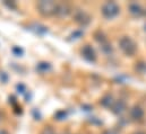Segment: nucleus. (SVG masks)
<instances>
[{
    "mask_svg": "<svg viewBox=\"0 0 146 134\" xmlns=\"http://www.w3.org/2000/svg\"><path fill=\"white\" fill-rule=\"evenodd\" d=\"M82 54H83V56H84L87 61H91V62L95 61V59H96L95 51H94V49H93L92 46H90V45H85V46L82 49Z\"/></svg>",
    "mask_w": 146,
    "mask_h": 134,
    "instance_id": "obj_4",
    "label": "nucleus"
},
{
    "mask_svg": "<svg viewBox=\"0 0 146 134\" xmlns=\"http://www.w3.org/2000/svg\"><path fill=\"white\" fill-rule=\"evenodd\" d=\"M130 115H131V117H133L134 120H142L143 116H144V110H143L139 106H135V107L131 109Z\"/></svg>",
    "mask_w": 146,
    "mask_h": 134,
    "instance_id": "obj_7",
    "label": "nucleus"
},
{
    "mask_svg": "<svg viewBox=\"0 0 146 134\" xmlns=\"http://www.w3.org/2000/svg\"><path fill=\"white\" fill-rule=\"evenodd\" d=\"M37 9L43 16H53V15H57L58 3H56L54 1L42 0L37 2Z\"/></svg>",
    "mask_w": 146,
    "mask_h": 134,
    "instance_id": "obj_1",
    "label": "nucleus"
},
{
    "mask_svg": "<svg viewBox=\"0 0 146 134\" xmlns=\"http://www.w3.org/2000/svg\"><path fill=\"white\" fill-rule=\"evenodd\" d=\"M135 134H146V133H144V132H137V133H135Z\"/></svg>",
    "mask_w": 146,
    "mask_h": 134,
    "instance_id": "obj_14",
    "label": "nucleus"
},
{
    "mask_svg": "<svg viewBox=\"0 0 146 134\" xmlns=\"http://www.w3.org/2000/svg\"><path fill=\"white\" fill-rule=\"evenodd\" d=\"M101 104L104 106V107H107V108H112V106H113V104H114V101H113V98H112V96H106L102 101H101Z\"/></svg>",
    "mask_w": 146,
    "mask_h": 134,
    "instance_id": "obj_10",
    "label": "nucleus"
},
{
    "mask_svg": "<svg viewBox=\"0 0 146 134\" xmlns=\"http://www.w3.org/2000/svg\"><path fill=\"white\" fill-rule=\"evenodd\" d=\"M119 46L121 49V51L126 54V55H134L136 50H137V46H136V43L128 36H123L120 38L119 41Z\"/></svg>",
    "mask_w": 146,
    "mask_h": 134,
    "instance_id": "obj_2",
    "label": "nucleus"
},
{
    "mask_svg": "<svg viewBox=\"0 0 146 134\" xmlns=\"http://www.w3.org/2000/svg\"><path fill=\"white\" fill-rule=\"evenodd\" d=\"M118 14H119V6L115 2L109 1L102 6V15L106 18H108V19L114 18Z\"/></svg>",
    "mask_w": 146,
    "mask_h": 134,
    "instance_id": "obj_3",
    "label": "nucleus"
},
{
    "mask_svg": "<svg viewBox=\"0 0 146 134\" xmlns=\"http://www.w3.org/2000/svg\"><path fill=\"white\" fill-rule=\"evenodd\" d=\"M70 12V7L67 3H60L58 5V10H57V15L60 17H65Z\"/></svg>",
    "mask_w": 146,
    "mask_h": 134,
    "instance_id": "obj_6",
    "label": "nucleus"
},
{
    "mask_svg": "<svg viewBox=\"0 0 146 134\" xmlns=\"http://www.w3.org/2000/svg\"><path fill=\"white\" fill-rule=\"evenodd\" d=\"M41 134H56V132H54L51 127H45V129L42 131V133Z\"/></svg>",
    "mask_w": 146,
    "mask_h": 134,
    "instance_id": "obj_12",
    "label": "nucleus"
},
{
    "mask_svg": "<svg viewBox=\"0 0 146 134\" xmlns=\"http://www.w3.org/2000/svg\"><path fill=\"white\" fill-rule=\"evenodd\" d=\"M50 64L49 63H40L38 66H37V70L38 71H41V72H45V71H49L50 70Z\"/></svg>",
    "mask_w": 146,
    "mask_h": 134,
    "instance_id": "obj_11",
    "label": "nucleus"
},
{
    "mask_svg": "<svg viewBox=\"0 0 146 134\" xmlns=\"http://www.w3.org/2000/svg\"><path fill=\"white\" fill-rule=\"evenodd\" d=\"M75 20L80 25H86L90 23V17L85 11H78L75 15Z\"/></svg>",
    "mask_w": 146,
    "mask_h": 134,
    "instance_id": "obj_5",
    "label": "nucleus"
},
{
    "mask_svg": "<svg viewBox=\"0 0 146 134\" xmlns=\"http://www.w3.org/2000/svg\"><path fill=\"white\" fill-rule=\"evenodd\" d=\"M0 134H9L6 130H0Z\"/></svg>",
    "mask_w": 146,
    "mask_h": 134,
    "instance_id": "obj_13",
    "label": "nucleus"
},
{
    "mask_svg": "<svg viewBox=\"0 0 146 134\" xmlns=\"http://www.w3.org/2000/svg\"><path fill=\"white\" fill-rule=\"evenodd\" d=\"M0 118H1V114H0Z\"/></svg>",
    "mask_w": 146,
    "mask_h": 134,
    "instance_id": "obj_15",
    "label": "nucleus"
},
{
    "mask_svg": "<svg viewBox=\"0 0 146 134\" xmlns=\"http://www.w3.org/2000/svg\"><path fill=\"white\" fill-rule=\"evenodd\" d=\"M126 109V104L122 101H114L113 106H112V110L114 114H121L123 110Z\"/></svg>",
    "mask_w": 146,
    "mask_h": 134,
    "instance_id": "obj_8",
    "label": "nucleus"
},
{
    "mask_svg": "<svg viewBox=\"0 0 146 134\" xmlns=\"http://www.w3.org/2000/svg\"><path fill=\"white\" fill-rule=\"evenodd\" d=\"M129 10H130V12H131L133 15H135V16H141L142 12H143L141 6L137 5V3H131V5L129 6Z\"/></svg>",
    "mask_w": 146,
    "mask_h": 134,
    "instance_id": "obj_9",
    "label": "nucleus"
}]
</instances>
